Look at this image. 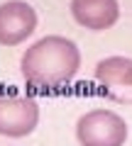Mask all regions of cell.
<instances>
[{"instance_id": "cell-6", "label": "cell", "mask_w": 132, "mask_h": 146, "mask_svg": "<svg viewBox=\"0 0 132 146\" xmlns=\"http://www.w3.org/2000/svg\"><path fill=\"white\" fill-rule=\"evenodd\" d=\"M71 15L81 27L90 32H103L120 20V3L117 0H71Z\"/></svg>"}, {"instance_id": "cell-5", "label": "cell", "mask_w": 132, "mask_h": 146, "mask_svg": "<svg viewBox=\"0 0 132 146\" xmlns=\"http://www.w3.org/2000/svg\"><path fill=\"white\" fill-rule=\"evenodd\" d=\"M95 80L103 85L108 98L132 105V58L108 56L95 63Z\"/></svg>"}, {"instance_id": "cell-2", "label": "cell", "mask_w": 132, "mask_h": 146, "mask_svg": "<svg viewBox=\"0 0 132 146\" xmlns=\"http://www.w3.org/2000/svg\"><path fill=\"white\" fill-rule=\"evenodd\" d=\"M130 136L125 117L113 110H90L76 122V139L81 146H125Z\"/></svg>"}, {"instance_id": "cell-1", "label": "cell", "mask_w": 132, "mask_h": 146, "mask_svg": "<svg viewBox=\"0 0 132 146\" xmlns=\"http://www.w3.org/2000/svg\"><path fill=\"white\" fill-rule=\"evenodd\" d=\"M81 68L78 44L69 36L49 34L25 49L20 58L22 78L34 88H59L69 83Z\"/></svg>"}, {"instance_id": "cell-4", "label": "cell", "mask_w": 132, "mask_h": 146, "mask_svg": "<svg viewBox=\"0 0 132 146\" xmlns=\"http://www.w3.org/2000/svg\"><path fill=\"white\" fill-rule=\"evenodd\" d=\"M37 10L25 0H7L0 5V46H17L37 29Z\"/></svg>"}, {"instance_id": "cell-3", "label": "cell", "mask_w": 132, "mask_h": 146, "mask_svg": "<svg viewBox=\"0 0 132 146\" xmlns=\"http://www.w3.org/2000/svg\"><path fill=\"white\" fill-rule=\"evenodd\" d=\"M39 124V105L34 98L0 95V136L22 139Z\"/></svg>"}]
</instances>
